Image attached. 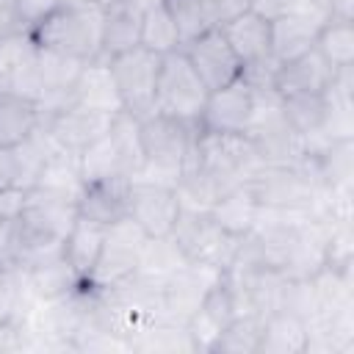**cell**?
<instances>
[{
    "label": "cell",
    "mask_w": 354,
    "mask_h": 354,
    "mask_svg": "<svg viewBox=\"0 0 354 354\" xmlns=\"http://www.w3.org/2000/svg\"><path fill=\"white\" fill-rule=\"evenodd\" d=\"M102 14L105 3L61 0L28 33L39 50L61 53L77 61L102 58Z\"/></svg>",
    "instance_id": "obj_1"
},
{
    "label": "cell",
    "mask_w": 354,
    "mask_h": 354,
    "mask_svg": "<svg viewBox=\"0 0 354 354\" xmlns=\"http://www.w3.org/2000/svg\"><path fill=\"white\" fill-rule=\"evenodd\" d=\"M75 218H77V199L47 188L22 191V202L17 210V232H19L17 266L39 254L58 252Z\"/></svg>",
    "instance_id": "obj_2"
},
{
    "label": "cell",
    "mask_w": 354,
    "mask_h": 354,
    "mask_svg": "<svg viewBox=\"0 0 354 354\" xmlns=\"http://www.w3.org/2000/svg\"><path fill=\"white\" fill-rule=\"evenodd\" d=\"M196 127L183 124L171 116H163L152 111L149 116L138 119V141H141V166L133 177L138 180H155L177 188V180L183 177L191 147H194Z\"/></svg>",
    "instance_id": "obj_3"
},
{
    "label": "cell",
    "mask_w": 354,
    "mask_h": 354,
    "mask_svg": "<svg viewBox=\"0 0 354 354\" xmlns=\"http://www.w3.org/2000/svg\"><path fill=\"white\" fill-rule=\"evenodd\" d=\"M188 166L205 171L224 194L227 188L246 183L263 166V160H260V155L254 152V147L246 136L207 133V130L196 127Z\"/></svg>",
    "instance_id": "obj_4"
},
{
    "label": "cell",
    "mask_w": 354,
    "mask_h": 354,
    "mask_svg": "<svg viewBox=\"0 0 354 354\" xmlns=\"http://www.w3.org/2000/svg\"><path fill=\"white\" fill-rule=\"evenodd\" d=\"M207 94H210L207 86L202 83V77L191 66L183 47L174 53H166L160 58L158 86H155V111L158 113L196 127Z\"/></svg>",
    "instance_id": "obj_5"
},
{
    "label": "cell",
    "mask_w": 354,
    "mask_h": 354,
    "mask_svg": "<svg viewBox=\"0 0 354 354\" xmlns=\"http://www.w3.org/2000/svg\"><path fill=\"white\" fill-rule=\"evenodd\" d=\"M144 243H147V235L130 216L108 224L100 257H97L88 279L83 282V288H88L94 293H105V290L122 285L124 279H130L138 271V257H141Z\"/></svg>",
    "instance_id": "obj_6"
},
{
    "label": "cell",
    "mask_w": 354,
    "mask_h": 354,
    "mask_svg": "<svg viewBox=\"0 0 354 354\" xmlns=\"http://www.w3.org/2000/svg\"><path fill=\"white\" fill-rule=\"evenodd\" d=\"M171 238L177 241V246L183 249V254L188 257V263H205V266H216V268H230L235 254H238V243L241 238L227 235L207 210H196V207H183Z\"/></svg>",
    "instance_id": "obj_7"
},
{
    "label": "cell",
    "mask_w": 354,
    "mask_h": 354,
    "mask_svg": "<svg viewBox=\"0 0 354 354\" xmlns=\"http://www.w3.org/2000/svg\"><path fill=\"white\" fill-rule=\"evenodd\" d=\"M158 53L136 44L113 58H108L113 83L122 97V108L133 116H149L155 111V86H158V69H160Z\"/></svg>",
    "instance_id": "obj_8"
},
{
    "label": "cell",
    "mask_w": 354,
    "mask_h": 354,
    "mask_svg": "<svg viewBox=\"0 0 354 354\" xmlns=\"http://www.w3.org/2000/svg\"><path fill=\"white\" fill-rule=\"evenodd\" d=\"M180 213H183V202H180V194L174 185L130 177L127 216L144 230L147 238L171 235Z\"/></svg>",
    "instance_id": "obj_9"
},
{
    "label": "cell",
    "mask_w": 354,
    "mask_h": 354,
    "mask_svg": "<svg viewBox=\"0 0 354 354\" xmlns=\"http://www.w3.org/2000/svg\"><path fill=\"white\" fill-rule=\"evenodd\" d=\"M254 108H257V91L241 75L230 86L216 88V91L207 94L196 127L199 130H207V133L243 136L249 130V124H252Z\"/></svg>",
    "instance_id": "obj_10"
},
{
    "label": "cell",
    "mask_w": 354,
    "mask_h": 354,
    "mask_svg": "<svg viewBox=\"0 0 354 354\" xmlns=\"http://www.w3.org/2000/svg\"><path fill=\"white\" fill-rule=\"evenodd\" d=\"M221 274L224 271L216 266L185 263L177 274H171L163 282V318L174 324H185L199 310L210 288L221 279Z\"/></svg>",
    "instance_id": "obj_11"
},
{
    "label": "cell",
    "mask_w": 354,
    "mask_h": 354,
    "mask_svg": "<svg viewBox=\"0 0 354 354\" xmlns=\"http://www.w3.org/2000/svg\"><path fill=\"white\" fill-rule=\"evenodd\" d=\"M183 53L188 55L191 66L196 69V75L202 77L207 91L224 88V86H230L232 80H238L243 75V66L235 58V53L227 44V39L221 36L218 25L205 30V33H199L188 44H183Z\"/></svg>",
    "instance_id": "obj_12"
},
{
    "label": "cell",
    "mask_w": 354,
    "mask_h": 354,
    "mask_svg": "<svg viewBox=\"0 0 354 354\" xmlns=\"http://www.w3.org/2000/svg\"><path fill=\"white\" fill-rule=\"evenodd\" d=\"M113 116L116 113H102L86 105H66L50 116H41V127L58 147L69 152H83L88 144H94L111 130Z\"/></svg>",
    "instance_id": "obj_13"
},
{
    "label": "cell",
    "mask_w": 354,
    "mask_h": 354,
    "mask_svg": "<svg viewBox=\"0 0 354 354\" xmlns=\"http://www.w3.org/2000/svg\"><path fill=\"white\" fill-rule=\"evenodd\" d=\"M19 274H22V285H25L28 296L39 304L64 299V296L75 293L77 288H83L80 277L61 257V249L19 263Z\"/></svg>",
    "instance_id": "obj_14"
},
{
    "label": "cell",
    "mask_w": 354,
    "mask_h": 354,
    "mask_svg": "<svg viewBox=\"0 0 354 354\" xmlns=\"http://www.w3.org/2000/svg\"><path fill=\"white\" fill-rule=\"evenodd\" d=\"M218 30L227 39V44L232 47L243 72L271 61V22L257 17L254 11L243 8L232 17H227L218 25Z\"/></svg>",
    "instance_id": "obj_15"
},
{
    "label": "cell",
    "mask_w": 354,
    "mask_h": 354,
    "mask_svg": "<svg viewBox=\"0 0 354 354\" xmlns=\"http://www.w3.org/2000/svg\"><path fill=\"white\" fill-rule=\"evenodd\" d=\"M235 315H238V310H235L232 293H230V288L224 282V274H221V279L210 288V293L205 296L199 310L185 321L188 337L194 343V354H213V346H216L218 335L227 329V324Z\"/></svg>",
    "instance_id": "obj_16"
},
{
    "label": "cell",
    "mask_w": 354,
    "mask_h": 354,
    "mask_svg": "<svg viewBox=\"0 0 354 354\" xmlns=\"http://www.w3.org/2000/svg\"><path fill=\"white\" fill-rule=\"evenodd\" d=\"M335 69L315 53V47L293 61H285L277 66L271 91L277 97H293V94H326L332 86Z\"/></svg>",
    "instance_id": "obj_17"
},
{
    "label": "cell",
    "mask_w": 354,
    "mask_h": 354,
    "mask_svg": "<svg viewBox=\"0 0 354 354\" xmlns=\"http://www.w3.org/2000/svg\"><path fill=\"white\" fill-rule=\"evenodd\" d=\"M127 191H130V177L124 174L83 183L77 194V216H86L108 227L127 216Z\"/></svg>",
    "instance_id": "obj_18"
},
{
    "label": "cell",
    "mask_w": 354,
    "mask_h": 354,
    "mask_svg": "<svg viewBox=\"0 0 354 354\" xmlns=\"http://www.w3.org/2000/svg\"><path fill=\"white\" fill-rule=\"evenodd\" d=\"M72 105H86V108H94L102 113L124 111L119 88H116L111 66H108V58H97V61L83 64V69L75 80V88H72Z\"/></svg>",
    "instance_id": "obj_19"
},
{
    "label": "cell",
    "mask_w": 354,
    "mask_h": 354,
    "mask_svg": "<svg viewBox=\"0 0 354 354\" xmlns=\"http://www.w3.org/2000/svg\"><path fill=\"white\" fill-rule=\"evenodd\" d=\"M260 210H263V207H260L254 191H252L246 183L227 188V191L207 207L210 218H213L227 235H232V238H243L246 232H252L254 224H257V218H260Z\"/></svg>",
    "instance_id": "obj_20"
},
{
    "label": "cell",
    "mask_w": 354,
    "mask_h": 354,
    "mask_svg": "<svg viewBox=\"0 0 354 354\" xmlns=\"http://www.w3.org/2000/svg\"><path fill=\"white\" fill-rule=\"evenodd\" d=\"M102 241H105V224L100 221H91L86 216H77L61 243V257L66 260V266L80 277V282L88 279L97 257H100V249H102Z\"/></svg>",
    "instance_id": "obj_21"
},
{
    "label": "cell",
    "mask_w": 354,
    "mask_h": 354,
    "mask_svg": "<svg viewBox=\"0 0 354 354\" xmlns=\"http://www.w3.org/2000/svg\"><path fill=\"white\" fill-rule=\"evenodd\" d=\"M257 354H307V321L290 310H274L263 318Z\"/></svg>",
    "instance_id": "obj_22"
},
{
    "label": "cell",
    "mask_w": 354,
    "mask_h": 354,
    "mask_svg": "<svg viewBox=\"0 0 354 354\" xmlns=\"http://www.w3.org/2000/svg\"><path fill=\"white\" fill-rule=\"evenodd\" d=\"M41 127V108L14 91H0V147L17 149Z\"/></svg>",
    "instance_id": "obj_23"
},
{
    "label": "cell",
    "mask_w": 354,
    "mask_h": 354,
    "mask_svg": "<svg viewBox=\"0 0 354 354\" xmlns=\"http://www.w3.org/2000/svg\"><path fill=\"white\" fill-rule=\"evenodd\" d=\"M321 25L285 11L282 17L271 19V58L277 64L293 61L304 53H310L315 47V36H318Z\"/></svg>",
    "instance_id": "obj_24"
},
{
    "label": "cell",
    "mask_w": 354,
    "mask_h": 354,
    "mask_svg": "<svg viewBox=\"0 0 354 354\" xmlns=\"http://www.w3.org/2000/svg\"><path fill=\"white\" fill-rule=\"evenodd\" d=\"M127 346L130 351H141V354H194V343L188 337L185 324H174L166 318H158L144 329H138L127 340Z\"/></svg>",
    "instance_id": "obj_25"
},
{
    "label": "cell",
    "mask_w": 354,
    "mask_h": 354,
    "mask_svg": "<svg viewBox=\"0 0 354 354\" xmlns=\"http://www.w3.org/2000/svg\"><path fill=\"white\" fill-rule=\"evenodd\" d=\"M141 33V14L127 8L119 0L105 3L102 14V58H113L138 44Z\"/></svg>",
    "instance_id": "obj_26"
},
{
    "label": "cell",
    "mask_w": 354,
    "mask_h": 354,
    "mask_svg": "<svg viewBox=\"0 0 354 354\" xmlns=\"http://www.w3.org/2000/svg\"><path fill=\"white\" fill-rule=\"evenodd\" d=\"M315 53L335 69L354 66V19H326L315 36Z\"/></svg>",
    "instance_id": "obj_27"
},
{
    "label": "cell",
    "mask_w": 354,
    "mask_h": 354,
    "mask_svg": "<svg viewBox=\"0 0 354 354\" xmlns=\"http://www.w3.org/2000/svg\"><path fill=\"white\" fill-rule=\"evenodd\" d=\"M279 108H282L288 124L296 130V136L307 138V136L324 130L329 100H326V94H293V97H279Z\"/></svg>",
    "instance_id": "obj_28"
},
{
    "label": "cell",
    "mask_w": 354,
    "mask_h": 354,
    "mask_svg": "<svg viewBox=\"0 0 354 354\" xmlns=\"http://www.w3.org/2000/svg\"><path fill=\"white\" fill-rule=\"evenodd\" d=\"M185 263H188V257L183 254V249L177 246V241L171 235H166V238H147V243L141 249V257H138V271L136 274H144V277L158 279V282H166Z\"/></svg>",
    "instance_id": "obj_29"
},
{
    "label": "cell",
    "mask_w": 354,
    "mask_h": 354,
    "mask_svg": "<svg viewBox=\"0 0 354 354\" xmlns=\"http://www.w3.org/2000/svg\"><path fill=\"white\" fill-rule=\"evenodd\" d=\"M166 11L171 14L183 44H188L199 33H205V30L218 25L213 0H166Z\"/></svg>",
    "instance_id": "obj_30"
},
{
    "label": "cell",
    "mask_w": 354,
    "mask_h": 354,
    "mask_svg": "<svg viewBox=\"0 0 354 354\" xmlns=\"http://www.w3.org/2000/svg\"><path fill=\"white\" fill-rule=\"evenodd\" d=\"M263 318L266 315H257V313H238L227 324V329L218 335L213 354H257Z\"/></svg>",
    "instance_id": "obj_31"
},
{
    "label": "cell",
    "mask_w": 354,
    "mask_h": 354,
    "mask_svg": "<svg viewBox=\"0 0 354 354\" xmlns=\"http://www.w3.org/2000/svg\"><path fill=\"white\" fill-rule=\"evenodd\" d=\"M138 44L158 53V55H166V53H174L183 47V39H180V30L171 19V14L166 11V6L160 8H152L147 14H141V33H138Z\"/></svg>",
    "instance_id": "obj_32"
},
{
    "label": "cell",
    "mask_w": 354,
    "mask_h": 354,
    "mask_svg": "<svg viewBox=\"0 0 354 354\" xmlns=\"http://www.w3.org/2000/svg\"><path fill=\"white\" fill-rule=\"evenodd\" d=\"M33 53H36V44L28 30H11V33L0 36V88L14 75V69L22 61H28Z\"/></svg>",
    "instance_id": "obj_33"
},
{
    "label": "cell",
    "mask_w": 354,
    "mask_h": 354,
    "mask_svg": "<svg viewBox=\"0 0 354 354\" xmlns=\"http://www.w3.org/2000/svg\"><path fill=\"white\" fill-rule=\"evenodd\" d=\"M58 3L61 0H11V8H14V17H17V25L22 30H30Z\"/></svg>",
    "instance_id": "obj_34"
},
{
    "label": "cell",
    "mask_w": 354,
    "mask_h": 354,
    "mask_svg": "<svg viewBox=\"0 0 354 354\" xmlns=\"http://www.w3.org/2000/svg\"><path fill=\"white\" fill-rule=\"evenodd\" d=\"M17 213H0V263H17Z\"/></svg>",
    "instance_id": "obj_35"
},
{
    "label": "cell",
    "mask_w": 354,
    "mask_h": 354,
    "mask_svg": "<svg viewBox=\"0 0 354 354\" xmlns=\"http://www.w3.org/2000/svg\"><path fill=\"white\" fill-rule=\"evenodd\" d=\"M17 183H19L17 155H14V149L0 147V196L3 194H11V191H19Z\"/></svg>",
    "instance_id": "obj_36"
},
{
    "label": "cell",
    "mask_w": 354,
    "mask_h": 354,
    "mask_svg": "<svg viewBox=\"0 0 354 354\" xmlns=\"http://www.w3.org/2000/svg\"><path fill=\"white\" fill-rule=\"evenodd\" d=\"M243 8H249V11H254L257 17H263V19H277V17H282L285 14V8H288V0H243Z\"/></svg>",
    "instance_id": "obj_37"
},
{
    "label": "cell",
    "mask_w": 354,
    "mask_h": 354,
    "mask_svg": "<svg viewBox=\"0 0 354 354\" xmlns=\"http://www.w3.org/2000/svg\"><path fill=\"white\" fill-rule=\"evenodd\" d=\"M119 3H124V6L133 8L136 14H147V11H152V8L166 6V0H119Z\"/></svg>",
    "instance_id": "obj_38"
}]
</instances>
